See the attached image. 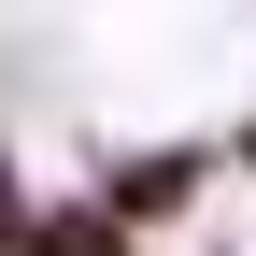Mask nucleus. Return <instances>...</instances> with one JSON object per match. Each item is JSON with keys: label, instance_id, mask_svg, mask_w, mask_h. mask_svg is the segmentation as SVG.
<instances>
[{"label": "nucleus", "instance_id": "nucleus-3", "mask_svg": "<svg viewBox=\"0 0 256 256\" xmlns=\"http://www.w3.org/2000/svg\"><path fill=\"white\" fill-rule=\"evenodd\" d=\"M28 214H43V200H14V156H0V256L28 242Z\"/></svg>", "mask_w": 256, "mask_h": 256}, {"label": "nucleus", "instance_id": "nucleus-1", "mask_svg": "<svg viewBox=\"0 0 256 256\" xmlns=\"http://www.w3.org/2000/svg\"><path fill=\"white\" fill-rule=\"evenodd\" d=\"M200 185H214L200 142H142V156H114V171H100V200L128 214V228H171V214H200Z\"/></svg>", "mask_w": 256, "mask_h": 256}, {"label": "nucleus", "instance_id": "nucleus-2", "mask_svg": "<svg viewBox=\"0 0 256 256\" xmlns=\"http://www.w3.org/2000/svg\"><path fill=\"white\" fill-rule=\"evenodd\" d=\"M128 242H142V228H128L114 200H43V214H28V242H14V256H128Z\"/></svg>", "mask_w": 256, "mask_h": 256}]
</instances>
